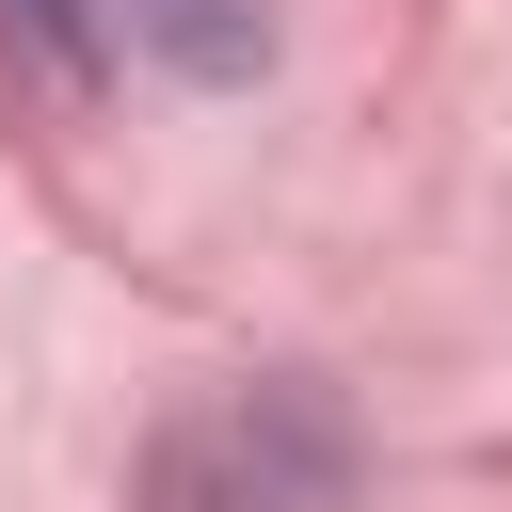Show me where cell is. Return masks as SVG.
<instances>
[{
    "instance_id": "obj_1",
    "label": "cell",
    "mask_w": 512,
    "mask_h": 512,
    "mask_svg": "<svg viewBox=\"0 0 512 512\" xmlns=\"http://www.w3.org/2000/svg\"><path fill=\"white\" fill-rule=\"evenodd\" d=\"M144 496H160V512H336V496H352V432H336V400H304V384H224V400H192V416L160 432Z\"/></svg>"
},
{
    "instance_id": "obj_2",
    "label": "cell",
    "mask_w": 512,
    "mask_h": 512,
    "mask_svg": "<svg viewBox=\"0 0 512 512\" xmlns=\"http://www.w3.org/2000/svg\"><path fill=\"white\" fill-rule=\"evenodd\" d=\"M80 48H112V64H176V80H240L256 64V32H272V0H48Z\"/></svg>"
},
{
    "instance_id": "obj_3",
    "label": "cell",
    "mask_w": 512,
    "mask_h": 512,
    "mask_svg": "<svg viewBox=\"0 0 512 512\" xmlns=\"http://www.w3.org/2000/svg\"><path fill=\"white\" fill-rule=\"evenodd\" d=\"M32 16H48V0H32Z\"/></svg>"
}]
</instances>
